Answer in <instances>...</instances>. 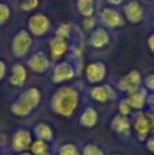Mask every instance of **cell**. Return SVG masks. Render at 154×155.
I'll list each match as a JSON object with an SVG mask.
<instances>
[{
  "label": "cell",
  "mask_w": 154,
  "mask_h": 155,
  "mask_svg": "<svg viewBox=\"0 0 154 155\" xmlns=\"http://www.w3.org/2000/svg\"><path fill=\"white\" fill-rule=\"evenodd\" d=\"M41 155H48V154H45V153H44V154H41Z\"/></svg>",
  "instance_id": "e0dca14e"
},
{
  "label": "cell",
  "mask_w": 154,
  "mask_h": 155,
  "mask_svg": "<svg viewBox=\"0 0 154 155\" xmlns=\"http://www.w3.org/2000/svg\"><path fill=\"white\" fill-rule=\"evenodd\" d=\"M65 51V42L62 38H56L51 42V52L55 57H60Z\"/></svg>",
  "instance_id": "9c48e42d"
},
{
  "label": "cell",
  "mask_w": 154,
  "mask_h": 155,
  "mask_svg": "<svg viewBox=\"0 0 154 155\" xmlns=\"http://www.w3.org/2000/svg\"><path fill=\"white\" fill-rule=\"evenodd\" d=\"M26 80V71L21 64H15L12 67V75L10 78L11 84L14 86H21Z\"/></svg>",
  "instance_id": "52a82bcc"
},
{
  "label": "cell",
  "mask_w": 154,
  "mask_h": 155,
  "mask_svg": "<svg viewBox=\"0 0 154 155\" xmlns=\"http://www.w3.org/2000/svg\"><path fill=\"white\" fill-rule=\"evenodd\" d=\"M4 75H5V65L3 61H0V79H3Z\"/></svg>",
  "instance_id": "9a60e30c"
},
{
  "label": "cell",
  "mask_w": 154,
  "mask_h": 155,
  "mask_svg": "<svg viewBox=\"0 0 154 155\" xmlns=\"http://www.w3.org/2000/svg\"><path fill=\"white\" fill-rule=\"evenodd\" d=\"M60 155H76V150L72 146H64L60 150Z\"/></svg>",
  "instance_id": "5bb4252c"
},
{
  "label": "cell",
  "mask_w": 154,
  "mask_h": 155,
  "mask_svg": "<svg viewBox=\"0 0 154 155\" xmlns=\"http://www.w3.org/2000/svg\"><path fill=\"white\" fill-rule=\"evenodd\" d=\"M32 44V38L26 31H19L12 41V52L16 57H22L29 51V46Z\"/></svg>",
  "instance_id": "3957f363"
},
{
  "label": "cell",
  "mask_w": 154,
  "mask_h": 155,
  "mask_svg": "<svg viewBox=\"0 0 154 155\" xmlns=\"http://www.w3.org/2000/svg\"><path fill=\"white\" fill-rule=\"evenodd\" d=\"M8 18H10V8L5 4L0 3V25L4 23Z\"/></svg>",
  "instance_id": "8fae6325"
},
{
  "label": "cell",
  "mask_w": 154,
  "mask_h": 155,
  "mask_svg": "<svg viewBox=\"0 0 154 155\" xmlns=\"http://www.w3.org/2000/svg\"><path fill=\"white\" fill-rule=\"evenodd\" d=\"M35 135H37L38 137H41L42 140H48L52 137V134H51V129L48 128V127L45 125V124H40V125L35 127Z\"/></svg>",
  "instance_id": "30bf717a"
},
{
  "label": "cell",
  "mask_w": 154,
  "mask_h": 155,
  "mask_svg": "<svg viewBox=\"0 0 154 155\" xmlns=\"http://www.w3.org/2000/svg\"><path fill=\"white\" fill-rule=\"evenodd\" d=\"M21 155H32V154H29V153H25V154H21Z\"/></svg>",
  "instance_id": "2e32d148"
},
{
  "label": "cell",
  "mask_w": 154,
  "mask_h": 155,
  "mask_svg": "<svg viewBox=\"0 0 154 155\" xmlns=\"http://www.w3.org/2000/svg\"><path fill=\"white\" fill-rule=\"evenodd\" d=\"M49 22L44 15H34L29 19V29L33 34L42 35L48 30Z\"/></svg>",
  "instance_id": "277c9868"
},
{
  "label": "cell",
  "mask_w": 154,
  "mask_h": 155,
  "mask_svg": "<svg viewBox=\"0 0 154 155\" xmlns=\"http://www.w3.org/2000/svg\"><path fill=\"white\" fill-rule=\"evenodd\" d=\"M32 150H33V153L34 154L41 155V154H44L46 151V144L44 142H41V140H38V142H35L34 144H33Z\"/></svg>",
  "instance_id": "7c38bea8"
},
{
  "label": "cell",
  "mask_w": 154,
  "mask_h": 155,
  "mask_svg": "<svg viewBox=\"0 0 154 155\" xmlns=\"http://www.w3.org/2000/svg\"><path fill=\"white\" fill-rule=\"evenodd\" d=\"M38 4V2L37 0H26V2H23L22 3V10H25V11H29V10H32V8H34L35 5Z\"/></svg>",
  "instance_id": "4fadbf2b"
},
{
  "label": "cell",
  "mask_w": 154,
  "mask_h": 155,
  "mask_svg": "<svg viewBox=\"0 0 154 155\" xmlns=\"http://www.w3.org/2000/svg\"><path fill=\"white\" fill-rule=\"evenodd\" d=\"M75 104H76L75 93L71 90H67V88H63V90L56 93V95H55V98H53V102H52V106L55 107V110H56L57 113L67 116L72 112Z\"/></svg>",
  "instance_id": "7a4b0ae2"
},
{
  "label": "cell",
  "mask_w": 154,
  "mask_h": 155,
  "mask_svg": "<svg viewBox=\"0 0 154 155\" xmlns=\"http://www.w3.org/2000/svg\"><path fill=\"white\" fill-rule=\"evenodd\" d=\"M30 140H32V136H30V134L27 131H25V129L18 131L12 139V148L15 151L25 150L26 147H29Z\"/></svg>",
  "instance_id": "5b68a950"
},
{
  "label": "cell",
  "mask_w": 154,
  "mask_h": 155,
  "mask_svg": "<svg viewBox=\"0 0 154 155\" xmlns=\"http://www.w3.org/2000/svg\"><path fill=\"white\" fill-rule=\"evenodd\" d=\"M71 75H72V70L68 64H60L57 65L56 71H55V80L56 82H60L63 79H68Z\"/></svg>",
  "instance_id": "ba28073f"
},
{
  "label": "cell",
  "mask_w": 154,
  "mask_h": 155,
  "mask_svg": "<svg viewBox=\"0 0 154 155\" xmlns=\"http://www.w3.org/2000/svg\"><path fill=\"white\" fill-rule=\"evenodd\" d=\"M38 101H40L38 90L37 88H30L19 97L18 101H15L11 105V110L16 116H26L37 106Z\"/></svg>",
  "instance_id": "6da1fadb"
},
{
  "label": "cell",
  "mask_w": 154,
  "mask_h": 155,
  "mask_svg": "<svg viewBox=\"0 0 154 155\" xmlns=\"http://www.w3.org/2000/svg\"><path fill=\"white\" fill-rule=\"evenodd\" d=\"M29 67L35 72H44L48 67V60L45 59V56L42 53H35L29 60Z\"/></svg>",
  "instance_id": "8992f818"
}]
</instances>
